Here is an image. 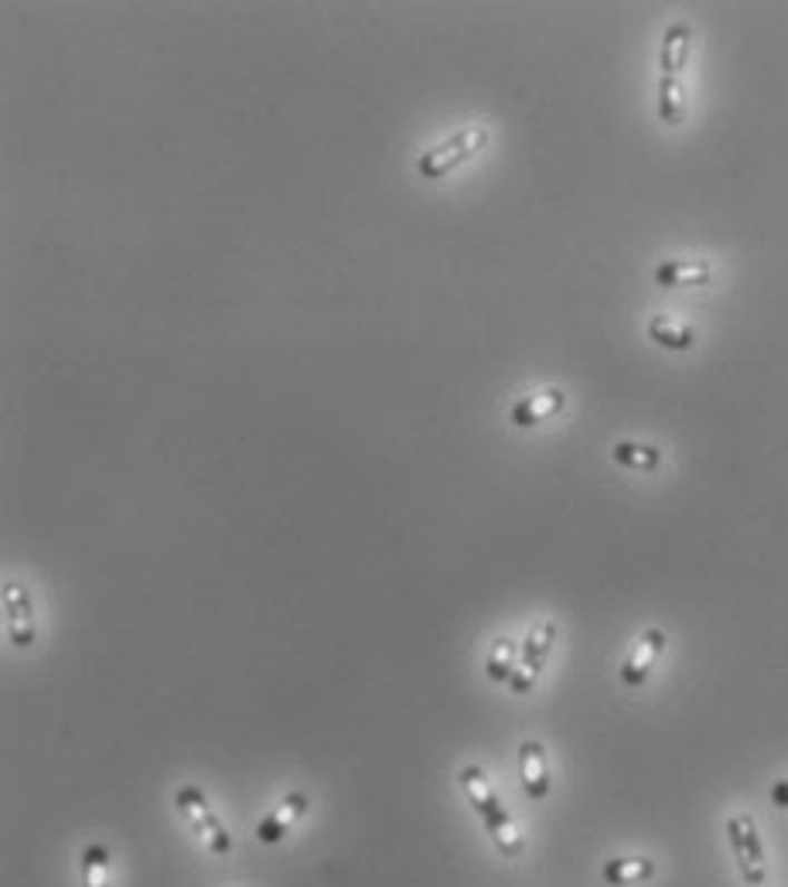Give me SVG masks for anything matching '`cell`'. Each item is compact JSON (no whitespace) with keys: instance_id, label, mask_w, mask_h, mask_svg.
<instances>
[{"instance_id":"5","label":"cell","mask_w":788,"mask_h":887,"mask_svg":"<svg viewBox=\"0 0 788 887\" xmlns=\"http://www.w3.org/2000/svg\"><path fill=\"white\" fill-rule=\"evenodd\" d=\"M727 840H730V850H735V860L741 867L745 884L748 887H761L765 877H768V867H765V847H761V834H758L755 816H748V812L727 816Z\"/></svg>"},{"instance_id":"18","label":"cell","mask_w":788,"mask_h":887,"mask_svg":"<svg viewBox=\"0 0 788 887\" xmlns=\"http://www.w3.org/2000/svg\"><path fill=\"white\" fill-rule=\"evenodd\" d=\"M771 802H775L778 809H788V779H781V782L771 786Z\"/></svg>"},{"instance_id":"8","label":"cell","mask_w":788,"mask_h":887,"mask_svg":"<svg viewBox=\"0 0 788 887\" xmlns=\"http://www.w3.org/2000/svg\"><path fill=\"white\" fill-rule=\"evenodd\" d=\"M308 809H311V799L304 792H288L256 822V840L260 844H280L308 816Z\"/></svg>"},{"instance_id":"16","label":"cell","mask_w":788,"mask_h":887,"mask_svg":"<svg viewBox=\"0 0 788 887\" xmlns=\"http://www.w3.org/2000/svg\"><path fill=\"white\" fill-rule=\"evenodd\" d=\"M611 458H614V465L632 468V471H655L662 465V451L659 448H652V444H632V440L614 444Z\"/></svg>"},{"instance_id":"1","label":"cell","mask_w":788,"mask_h":887,"mask_svg":"<svg viewBox=\"0 0 788 887\" xmlns=\"http://www.w3.org/2000/svg\"><path fill=\"white\" fill-rule=\"evenodd\" d=\"M458 782H461V789H465L471 809L481 816L485 834L492 837L495 850H498L502 857H509V860L523 857V854H526V840H523V834H519L516 819L509 816V809L502 806L495 786L488 782L485 768H481V764H465L461 774H458Z\"/></svg>"},{"instance_id":"14","label":"cell","mask_w":788,"mask_h":887,"mask_svg":"<svg viewBox=\"0 0 788 887\" xmlns=\"http://www.w3.org/2000/svg\"><path fill=\"white\" fill-rule=\"evenodd\" d=\"M649 339L659 342L662 349L687 352V349H693V342H697V331H693L690 324H683V321L669 318V314H655V318L649 321Z\"/></svg>"},{"instance_id":"10","label":"cell","mask_w":788,"mask_h":887,"mask_svg":"<svg viewBox=\"0 0 788 887\" xmlns=\"http://www.w3.org/2000/svg\"><path fill=\"white\" fill-rule=\"evenodd\" d=\"M519 779H523V792L533 802H543L553 789L549 779V761H546V748L539 741H523L519 744Z\"/></svg>"},{"instance_id":"12","label":"cell","mask_w":788,"mask_h":887,"mask_svg":"<svg viewBox=\"0 0 788 887\" xmlns=\"http://www.w3.org/2000/svg\"><path fill=\"white\" fill-rule=\"evenodd\" d=\"M713 266L710 260H662L655 266L659 287H703L710 284Z\"/></svg>"},{"instance_id":"3","label":"cell","mask_w":788,"mask_h":887,"mask_svg":"<svg viewBox=\"0 0 788 887\" xmlns=\"http://www.w3.org/2000/svg\"><path fill=\"white\" fill-rule=\"evenodd\" d=\"M485 144H488V130L481 124L461 127L458 134H450L447 140H440L437 147L424 150L420 160H417V172H420V178L437 182V178L450 175L455 168H461V164L471 160L478 150H485Z\"/></svg>"},{"instance_id":"6","label":"cell","mask_w":788,"mask_h":887,"mask_svg":"<svg viewBox=\"0 0 788 887\" xmlns=\"http://www.w3.org/2000/svg\"><path fill=\"white\" fill-rule=\"evenodd\" d=\"M553 642H556V622H549V618H543V622H536L529 632H526V639H523V645H519V670H516V676H513V693H529L533 686H536V680H539V673H543V665H546V659H549V652H553Z\"/></svg>"},{"instance_id":"11","label":"cell","mask_w":788,"mask_h":887,"mask_svg":"<svg viewBox=\"0 0 788 887\" xmlns=\"http://www.w3.org/2000/svg\"><path fill=\"white\" fill-rule=\"evenodd\" d=\"M563 403H567V397H563V390H556V386H549V390H539L533 397H523L513 403L509 410V420L516 427H539L546 423L549 417H556L563 410Z\"/></svg>"},{"instance_id":"4","label":"cell","mask_w":788,"mask_h":887,"mask_svg":"<svg viewBox=\"0 0 788 887\" xmlns=\"http://www.w3.org/2000/svg\"><path fill=\"white\" fill-rule=\"evenodd\" d=\"M175 806L182 809L185 822L192 826V834L198 837V844L215 854V857H225V854H233V837H230V829H225V822L215 816V809L208 806V796L198 789V786H182L175 792Z\"/></svg>"},{"instance_id":"15","label":"cell","mask_w":788,"mask_h":887,"mask_svg":"<svg viewBox=\"0 0 788 887\" xmlns=\"http://www.w3.org/2000/svg\"><path fill=\"white\" fill-rule=\"evenodd\" d=\"M519 670V645L513 639H495V645L488 649V659H485V676L492 683H513Z\"/></svg>"},{"instance_id":"2","label":"cell","mask_w":788,"mask_h":887,"mask_svg":"<svg viewBox=\"0 0 788 887\" xmlns=\"http://www.w3.org/2000/svg\"><path fill=\"white\" fill-rule=\"evenodd\" d=\"M693 28L687 21H675L662 35L659 51V120L669 127H680L687 117V89H683V69L690 62Z\"/></svg>"},{"instance_id":"17","label":"cell","mask_w":788,"mask_h":887,"mask_svg":"<svg viewBox=\"0 0 788 887\" xmlns=\"http://www.w3.org/2000/svg\"><path fill=\"white\" fill-rule=\"evenodd\" d=\"M82 887H109V850L103 844H89L82 850Z\"/></svg>"},{"instance_id":"13","label":"cell","mask_w":788,"mask_h":887,"mask_svg":"<svg viewBox=\"0 0 788 887\" xmlns=\"http://www.w3.org/2000/svg\"><path fill=\"white\" fill-rule=\"evenodd\" d=\"M601 877L611 887H635V884L655 877V860H649V857H614V860H604Z\"/></svg>"},{"instance_id":"9","label":"cell","mask_w":788,"mask_h":887,"mask_svg":"<svg viewBox=\"0 0 788 887\" xmlns=\"http://www.w3.org/2000/svg\"><path fill=\"white\" fill-rule=\"evenodd\" d=\"M662 652H665V632L662 628H645L639 635V642L632 645L629 659L622 662V683L625 686H642Z\"/></svg>"},{"instance_id":"7","label":"cell","mask_w":788,"mask_h":887,"mask_svg":"<svg viewBox=\"0 0 788 887\" xmlns=\"http://www.w3.org/2000/svg\"><path fill=\"white\" fill-rule=\"evenodd\" d=\"M4 622H8V639L14 649H31L38 639V625H35V604L28 587L18 577L4 581Z\"/></svg>"}]
</instances>
